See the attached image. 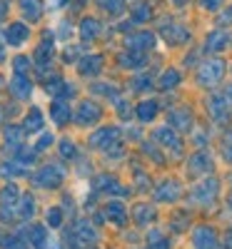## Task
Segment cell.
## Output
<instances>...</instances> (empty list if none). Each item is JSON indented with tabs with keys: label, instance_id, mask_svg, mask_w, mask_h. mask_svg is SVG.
Instances as JSON below:
<instances>
[{
	"label": "cell",
	"instance_id": "484cf974",
	"mask_svg": "<svg viewBox=\"0 0 232 249\" xmlns=\"http://www.w3.org/2000/svg\"><path fill=\"white\" fill-rule=\"evenodd\" d=\"M153 214H155L153 204H140L137 210H135V217H137V222H140V224H147V222L153 219Z\"/></svg>",
	"mask_w": 232,
	"mask_h": 249
},
{
	"label": "cell",
	"instance_id": "836d02e7",
	"mask_svg": "<svg viewBox=\"0 0 232 249\" xmlns=\"http://www.w3.org/2000/svg\"><path fill=\"white\" fill-rule=\"evenodd\" d=\"M60 152H62V157H75V144L70 140H62L60 142Z\"/></svg>",
	"mask_w": 232,
	"mask_h": 249
},
{
	"label": "cell",
	"instance_id": "d590c367",
	"mask_svg": "<svg viewBox=\"0 0 232 249\" xmlns=\"http://www.w3.org/2000/svg\"><path fill=\"white\" fill-rule=\"evenodd\" d=\"M50 142H53V135H50V132H48V135H43V137H40V142H38V147H35V152L48 150V147H50Z\"/></svg>",
	"mask_w": 232,
	"mask_h": 249
},
{
	"label": "cell",
	"instance_id": "6da1fadb",
	"mask_svg": "<svg viewBox=\"0 0 232 249\" xmlns=\"http://www.w3.org/2000/svg\"><path fill=\"white\" fill-rule=\"evenodd\" d=\"M222 75H225V62L222 60H210V62H205V65L200 68V85L202 88H213V85H217V82L222 80Z\"/></svg>",
	"mask_w": 232,
	"mask_h": 249
},
{
	"label": "cell",
	"instance_id": "1f68e13d",
	"mask_svg": "<svg viewBox=\"0 0 232 249\" xmlns=\"http://www.w3.org/2000/svg\"><path fill=\"white\" fill-rule=\"evenodd\" d=\"M13 65H15V72H18V75H25V70L30 68V60H28V57H15Z\"/></svg>",
	"mask_w": 232,
	"mask_h": 249
},
{
	"label": "cell",
	"instance_id": "7402d4cb",
	"mask_svg": "<svg viewBox=\"0 0 232 249\" xmlns=\"http://www.w3.org/2000/svg\"><path fill=\"white\" fill-rule=\"evenodd\" d=\"M97 30H100V23H97V20H93V18L82 20V28H80L82 40H93V37L97 35Z\"/></svg>",
	"mask_w": 232,
	"mask_h": 249
},
{
	"label": "cell",
	"instance_id": "ffe728a7",
	"mask_svg": "<svg viewBox=\"0 0 232 249\" xmlns=\"http://www.w3.org/2000/svg\"><path fill=\"white\" fill-rule=\"evenodd\" d=\"M230 43V35L225 30H215L213 35L207 37V50H222Z\"/></svg>",
	"mask_w": 232,
	"mask_h": 249
},
{
	"label": "cell",
	"instance_id": "9a60e30c",
	"mask_svg": "<svg viewBox=\"0 0 232 249\" xmlns=\"http://www.w3.org/2000/svg\"><path fill=\"white\" fill-rule=\"evenodd\" d=\"M155 140H157V142H162L165 147L180 150V137L173 132V127H160V130H155Z\"/></svg>",
	"mask_w": 232,
	"mask_h": 249
},
{
	"label": "cell",
	"instance_id": "5bb4252c",
	"mask_svg": "<svg viewBox=\"0 0 232 249\" xmlns=\"http://www.w3.org/2000/svg\"><path fill=\"white\" fill-rule=\"evenodd\" d=\"M15 199H18V187L15 184H8L3 195H0V202H3V212H0V217H10V207H15Z\"/></svg>",
	"mask_w": 232,
	"mask_h": 249
},
{
	"label": "cell",
	"instance_id": "83f0119b",
	"mask_svg": "<svg viewBox=\"0 0 232 249\" xmlns=\"http://www.w3.org/2000/svg\"><path fill=\"white\" fill-rule=\"evenodd\" d=\"M108 214H110L117 224H125V210H122L120 202H110V204H108Z\"/></svg>",
	"mask_w": 232,
	"mask_h": 249
},
{
	"label": "cell",
	"instance_id": "e0dca14e",
	"mask_svg": "<svg viewBox=\"0 0 232 249\" xmlns=\"http://www.w3.org/2000/svg\"><path fill=\"white\" fill-rule=\"evenodd\" d=\"M20 10H23L28 20H38L43 15V3L40 0H20Z\"/></svg>",
	"mask_w": 232,
	"mask_h": 249
},
{
	"label": "cell",
	"instance_id": "4dcf8cb0",
	"mask_svg": "<svg viewBox=\"0 0 232 249\" xmlns=\"http://www.w3.org/2000/svg\"><path fill=\"white\" fill-rule=\"evenodd\" d=\"M97 3H100V8H105L108 13H115V15L122 10V0H97Z\"/></svg>",
	"mask_w": 232,
	"mask_h": 249
},
{
	"label": "cell",
	"instance_id": "7c38bea8",
	"mask_svg": "<svg viewBox=\"0 0 232 249\" xmlns=\"http://www.w3.org/2000/svg\"><path fill=\"white\" fill-rule=\"evenodd\" d=\"M177 197H180V184L177 182H162L155 192V199H160V202H173Z\"/></svg>",
	"mask_w": 232,
	"mask_h": 249
},
{
	"label": "cell",
	"instance_id": "277c9868",
	"mask_svg": "<svg viewBox=\"0 0 232 249\" xmlns=\"http://www.w3.org/2000/svg\"><path fill=\"white\" fill-rule=\"evenodd\" d=\"M193 239H195L197 249H215V244H217V237L210 227H197V230L193 232Z\"/></svg>",
	"mask_w": 232,
	"mask_h": 249
},
{
	"label": "cell",
	"instance_id": "603a6c76",
	"mask_svg": "<svg viewBox=\"0 0 232 249\" xmlns=\"http://www.w3.org/2000/svg\"><path fill=\"white\" fill-rule=\"evenodd\" d=\"M177 82H180V72L177 70H165L162 77H160V88L162 90H173Z\"/></svg>",
	"mask_w": 232,
	"mask_h": 249
},
{
	"label": "cell",
	"instance_id": "d6a6232c",
	"mask_svg": "<svg viewBox=\"0 0 232 249\" xmlns=\"http://www.w3.org/2000/svg\"><path fill=\"white\" fill-rule=\"evenodd\" d=\"M222 155L227 162H232V135H225V140H222Z\"/></svg>",
	"mask_w": 232,
	"mask_h": 249
},
{
	"label": "cell",
	"instance_id": "4316f807",
	"mask_svg": "<svg viewBox=\"0 0 232 249\" xmlns=\"http://www.w3.org/2000/svg\"><path fill=\"white\" fill-rule=\"evenodd\" d=\"M30 242L38 247V249H45V230H43V227H33V230H30Z\"/></svg>",
	"mask_w": 232,
	"mask_h": 249
},
{
	"label": "cell",
	"instance_id": "ab89813d",
	"mask_svg": "<svg viewBox=\"0 0 232 249\" xmlns=\"http://www.w3.org/2000/svg\"><path fill=\"white\" fill-rule=\"evenodd\" d=\"M225 242H227V244H225V249H232V232H227V237H225Z\"/></svg>",
	"mask_w": 232,
	"mask_h": 249
},
{
	"label": "cell",
	"instance_id": "e575fe53",
	"mask_svg": "<svg viewBox=\"0 0 232 249\" xmlns=\"http://www.w3.org/2000/svg\"><path fill=\"white\" fill-rule=\"evenodd\" d=\"M48 222H50V227H60L62 212H60V210H50V212H48Z\"/></svg>",
	"mask_w": 232,
	"mask_h": 249
},
{
	"label": "cell",
	"instance_id": "f546056e",
	"mask_svg": "<svg viewBox=\"0 0 232 249\" xmlns=\"http://www.w3.org/2000/svg\"><path fill=\"white\" fill-rule=\"evenodd\" d=\"M50 55H53V45L50 43H43L38 48V53H35V60L40 62V65H45V60H50Z\"/></svg>",
	"mask_w": 232,
	"mask_h": 249
},
{
	"label": "cell",
	"instance_id": "b9f144b4",
	"mask_svg": "<svg viewBox=\"0 0 232 249\" xmlns=\"http://www.w3.org/2000/svg\"><path fill=\"white\" fill-rule=\"evenodd\" d=\"M230 207H232V197H230Z\"/></svg>",
	"mask_w": 232,
	"mask_h": 249
},
{
	"label": "cell",
	"instance_id": "f35d334b",
	"mask_svg": "<svg viewBox=\"0 0 232 249\" xmlns=\"http://www.w3.org/2000/svg\"><path fill=\"white\" fill-rule=\"evenodd\" d=\"M147 82H150L147 77H140V80L135 82V88H137V90H145V88H150V85H147Z\"/></svg>",
	"mask_w": 232,
	"mask_h": 249
},
{
	"label": "cell",
	"instance_id": "7bdbcfd3",
	"mask_svg": "<svg viewBox=\"0 0 232 249\" xmlns=\"http://www.w3.org/2000/svg\"><path fill=\"white\" fill-rule=\"evenodd\" d=\"M0 57H3V50H0Z\"/></svg>",
	"mask_w": 232,
	"mask_h": 249
},
{
	"label": "cell",
	"instance_id": "74e56055",
	"mask_svg": "<svg viewBox=\"0 0 232 249\" xmlns=\"http://www.w3.org/2000/svg\"><path fill=\"white\" fill-rule=\"evenodd\" d=\"M147 15H150V10H147V5H140L135 10V20H147Z\"/></svg>",
	"mask_w": 232,
	"mask_h": 249
},
{
	"label": "cell",
	"instance_id": "5b68a950",
	"mask_svg": "<svg viewBox=\"0 0 232 249\" xmlns=\"http://www.w3.org/2000/svg\"><path fill=\"white\" fill-rule=\"evenodd\" d=\"M170 124H173V127H177V130H182V132L193 130V112H190L187 107L173 110L170 112Z\"/></svg>",
	"mask_w": 232,
	"mask_h": 249
},
{
	"label": "cell",
	"instance_id": "cb8c5ba5",
	"mask_svg": "<svg viewBox=\"0 0 232 249\" xmlns=\"http://www.w3.org/2000/svg\"><path fill=\"white\" fill-rule=\"evenodd\" d=\"M210 115L217 117V120H225L227 117V102L215 97V100H210Z\"/></svg>",
	"mask_w": 232,
	"mask_h": 249
},
{
	"label": "cell",
	"instance_id": "60d3db41",
	"mask_svg": "<svg viewBox=\"0 0 232 249\" xmlns=\"http://www.w3.org/2000/svg\"><path fill=\"white\" fill-rule=\"evenodd\" d=\"M5 13H8V5H5V3H3V0H0V18H3V15H5Z\"/></svg>",
	"mask_w": 232,
	"mask_h": 249
},
{
	"label": "cell",
	"instance_id": "d6986e66",
	"mask_svg": "<svg viewBox=\"0 0 232 249\" xmlns=\"http://www.w3.org/2000/svg\"><path fill=\"white\" fill-rule=\"evenodd\" d=\"M155 115H157V102L153 100H147V102H140L137 105V117H140V122H150V120H155Z\"/></svg>",
	"mask_w": 232,
	"mask_h": 249
},
{
	"label": "cell",
	"instance_id": "8fae6325",
	"mask_svg": "<svg viewBox=\"0 0 232 249\" xmlns=\"http://www.w3.org/2000/svg\"><path fill=\"white\" fill-rule=\"evenodd\" d=\"M10 90H13V95H15V97L25 100V97H30L33 85H30V80H28L25 75H15V77H13V82H10Z\"/></svg>",
	"mask_w": 232,
	"mask_h": 249
},
{
	"label": "cell",
	"instance_id": "3957f363",
	"mask_svg": "<svg viewBox=\"0 0 232 249\" xmlns=\"http://www.w3.org/2000/svg\"><path fill=\"white\" fill-rule=\"evenodd\" d=\"M215 195H217V182L215 179H205L193 190V199L200 202V204H210L215 199Z\"/></svg>",
	"mask_w": 232,
	"mask_h": 249
},
{
	"label": "cell",
	"instance_id": "d4e9b609",
	"mask_svg": "<svg viewBox=\"0 0 232 249\" xmlns=\"http://www.w3.org/2000/svg\"><path fill=\"white\" fill-rule=\"evenodd\" d=\"M120 65H122V68H142L145 60H142V55H137V53H135V55L128 53V55H120Z\"/></svg>",
	"mask_w": 232,
	"mask_h": 249
},
{
	"label": "cell",
	"instance_id": "8992f818",
	"mask_svg": "<svg viewBox=\"0 0 232 249\" xmlns=\"http://www.w3.org/2000/svg\"><path fill=\"white\" fill-rule=\"evenodd\" d=\"M100 115H102V110L95 105V102H82V105L77 107V122L80 124H93V122L100 120Z\"/></svg>",
	"mask_w": 232,
	"mask_h": 249
},
{
	"label": "cell",
	"instance_id": "ee69618b",
	"mask_svg": "<svg viewBox=\"0 0 232 249\" xmlns=\"http://www.w3.org/2000/svg\"><path fill=\"white\" fill-rule=\"evenodd\" d=\"M0 85H3V80H0Z\"/></svg>",
	"mask_w": 232,
	"mask_h": 249
},
{
	"label": "cell",
	"instance_id": "f1b7e54d",
	"mask_svg": "<svg viewBox=\"0 0 232 249\" xmlns=\"http://www.w3.org/2000/svg\"><path fill=\"white\" fill-rule=\"evenodd\" d=\"M23 207H20V217L23 219H30L33 217V212H35V202H33V197H23V202H20Z\"/></svg>",
	"mask_w": 232,
	"mask_h": 249
},
{
	"label": "cell",
	"instance_id": "44dd1931",
	"mask_svg": "<svg viewBox=\"0 0 232 249\" xmlns=\"http://www.w3.org/2000/svg\"><path fill=\"white\" fill-rule=\"evenodd\" d=\"M40 127H43V115H40V110H30V115L23 122V130L25 132H38Z\"/></svg>",
	"mask_w": 232,
	"mask_h": 249
},
{
	"label": "cell",
	"instance_id": "52a82bcc",
	"mask_svg": "<svg viewBox=\"0 0 232 249\" xmlns=\"http://www.w3.org/2000/svg\"><path fill=\"white\" fill-rule=\"evenodd\" d=\"M155 45V35L153 33H135L128 37V48L140 53V50H147V48H153Z\"/></svg>",
	"mask_w": 232,
	"mask_h": 249
},
{
	"label": "cell",
	"instance_id": "4fadbf2b",
	"mask_svg": "<svg viewBox=\"0 0 232 249\" xmlns=\"http://www.w3.org/2000/svg\"><path fill=\"white\" fill-rule=\"evenodd\" d=\"M115 137H117V130L115 127H102V130H97L90 137V144H95V147H108V144H113Z\"/></svg>",
	"mask_w": 232,
	"mask_h": 249
},
{
	"label": "cell",
	"instance_id": "8d00e7d4",
	"mask_svg": "<svg viewBox=\"0 0 232 249\" xmlns=\"http://www.w3.org/2000/svg\"><path fill=\"white\" fill-rule=\"evenodd\" d=\"M222 3H225V0H202V5H205L207 10H220Z\"/></svg>",
	"mask_w": 232,
	"mask_h": 249
},
{
	"label": "cell",
	"instance_id": "ba28073f",
	"mask_svg": "<svg viewBox=\"0 0 232 249\" xmlns=\"http://www.w3.org/2000/svg\"><path fill=\"white\" fill-rule=\"evenodd\" d=\"M190 172L193 175H202V172H213V160L207 152H197L190 157Z\"/></svg>",
	"mask_w": 232,
	"mask_h": 249
},
{
	"label": "cell",
	"instance_id": "ac0fdd59",
	"mask_svg": "<svg viewBox=\"0 0 232 249\" xmlns=\"http://www.w3.org/2000/svg\"><path fill=\"white\" fill-rule=\"evenodd\" d=\"M100 68H102V57L100 55H90V57L80 60V72L82 75H97Z\"/></svg>",
	"mask_w": 232,
	"mask_h": 249
},
{
	"label": "cell",
	"instance_id": "9c48e42d",
	"mask_svg": "<svg viewBox=\"0 0 232 249\" xmlns=\"http://www.w3.org/2000/svg\"><path fill=\"white\" fill-rule=\"evenodd\" d=\"M162 35H165V40L170 45H182V43H187V37H190V33L182 28V25H175L173 23V28H162Z\"/></svg>",
	"mask_w": 232,
	"mask_h": 249
},
{
	"label": "cell",
	"instance_id": "7a4b0ae2",
	"mask_svg": "<svg viewBox=\"0 0 232 249\" xmlns=\"http://www.w3.org/2000/svg\"><path fill=\"white\" fill-rule=\"evenodd\" d=\"M62 175H65V170H62L60 164H45V167L35 175V184H40V187H58L62 182Z\"/></svg>",
	"mask_w": 232,
	"mask_h": 249
},
{
	"label": "cell",
	"instance_id": "30bf717a",
	"mask_svg": "<svg viewBox=\"0 0 232 249\" xmlns=\"http://www.w3.org/2000/svg\"><path fill=\"white\" fill-rule=\"evenodd\" d=\"M28 35H30V30H28V25H23V23H13V25L8 28V33H5V37H8L10 45H23L25 40H28Z\"/></svg>",
	"mask_w": 232,
	"mask_h": 249
},
{
	"label": "cell",
	"instance_id": "2e32d148",
	"mask_svg": "<svg viewBox=\"0 0 232 249\" xmlns=\"http://www.w3.org/2000/svg\"><path fill=\"white\" fill-rule=\"evenodd\" d=\"M50 115H53L55 124H68V120H70V107H68L62 100H55L53 105H50Z\"/></svg>",
	"mask_w": 232,
	"mask_h": 249
}]
</instances>
